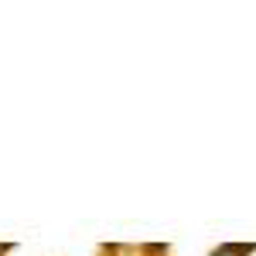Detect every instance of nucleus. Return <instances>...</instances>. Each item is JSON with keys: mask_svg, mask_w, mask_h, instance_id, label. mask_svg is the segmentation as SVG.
I'll return each instance as SVG.
<instances>
[{"mask_svg": "<svg viewBox=\"0 0 256 256\" xmlns=\"http://www.w3.org/2000/svg\"><path fill=\"white\" fill-rule=\"evenodd\" d=\"M242 253H246L242 246H226V250H218L216 256H242Z\"/></svg>", "mask_w": 256, "mask_h": 256, "instance_id": "nucleus-1", "label": "nucleus"}]
</instances>
